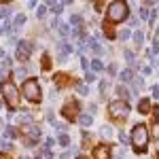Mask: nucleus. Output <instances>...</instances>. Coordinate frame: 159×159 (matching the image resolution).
<instances>
[{"label": "nucleus", "instance_id": "obj_30", "mask_svg": "<svg viewBox=\"0 0 159 159\" xmlns=\"http://www.w3.org/2000/svg\"><path fill=\"white\" fill-rule=\"evenodd\" d=\"M87 81H89V83H91V81H96V72H91V70H87Z\"/></svg>", "mask_w": 159, "mask_h": 159}, {"label": "nucleus", "instance_id": "obj_2", "mask_svg": "<svg viewBox=\"0 0 159 159\" xmlns=\"http://www.w3.org/2000/svg\"><path fill=\"white\" fill-rule=\"evenodd\" d=\"M129 15V9H127V4L121 2V0H115V2H110L108 4V19L110 21H121Z\"/></svg>", "mask_w": 159, "mask_h": 159}, {"label": "nucleus", "instance_id": "obj_35", "mask_svg": "<svg viewBox=\"0 0 159 159\" xmlns=\"http://www.w3.org/2000/svg\"><path fill=\"white\" fill-rule=\"evenodd\" d=\"M0 147H2V148H11V142H7V140H0Z\"/></svg>", "mask_w": 159, "mask_h": 159}, {"label": "nucleus", "instance_id": "obj_27", "mask_svg": "<svg viewBox=\"0 0 159 159\" xmlns=\"http://www.w3.org/2000/svg\"><path fill=\"white\" fill-rule=\"evenodd\" d=\"M76 91H79V93H83V96H87V93H89V89H87L85 85H76Z\"/></svg>", "mask_w": 159, "mask_h": 159}, {"label": "nucleus", "instance_id": "obj_11", "mask_svg": "<svg viewBox=\"0 0 159 159\" xmlns=\"http://www.w3.org/2000/svg\"><path fill=\"white\" fill-rule=\"evenodd\" d=\"M87 45L91 47V51H93L96 55H102V47H100V45L96 43V40H91V38H89V40H87Z\"/></svg>", "mask_w": 159, "mask_h": 159}, {"label": "nucleus", "instance_id": "obj_8", "mask_svg": "<svg viewBox=\"0 0 159 159\" xmlns=\"http://www.w3.org/2000/svg\"><path fill=\"white\" fill-rule=\"evenodd\" d=\"M91 121H93V119H91V115H87V112L79 115V123H81L83 127H89V125H91Z\"/></svg>", "mask_w": 159, "mask_h": 159}, {"label": "nucleus", "instance_id": "obj_22", "mask_svg": "<svg viewBox=\"0 0 159 159\" xmlns=\"http://www.w3.org/2000/svg\"><path fill=\"white\" fill-rule=\"evenodd\" d=\"M45 15H47V7H45V4H40V7H38V11H36V17H38V19H43Z\"/></svg>", "mask_w": 159, "mask_h": 159}, {"label": "nucleus", "instance_id": "obj_6", "mask_svg": "<svg viewBox=\"0 0 159 159\" xmlns=\"http://www.w3.org/2000/svg\"><path fill=\"white\" fill-rule=\"evenodd\" d=\"M30 51H32V47H30V43H25V40H21L19 45H17V60H28L30 57Z\"/></svg>", "mask_w": 159, "mask_h": 159}, {"label": "nucleus", "instance_id": "obj_24", "mask_svg": "<svg viewBox=\"0 0 159 159\" xmlns=\"http://www.w3.org/2000/svg\"><path fill=\"white\" fill-rule=\"evenodd\" d=\"M119 140H121L123 144H127V142L132 140V136H127V134H125V132H121V134H119Z\"/></svg>", "mask_w": 159, "mask_h": 159}, {"label": "nucleus", "instance_id": "obj_13", "mask_svg": "<svg viewBox=\"0 0 159 159\" xmlns=\"http://www.w3.org/2000/svg\"><path fill=\"white\" fill-rule=\"evenodd\" d=\"M132 76H134V74H132V70H123V72L119 74V79H121L123 83H129V81H132Z\"/></svg>", "mask_w": 159, "mask_h": 159}, {"label": "nucleus", "instance_id": "obj_9", "mask_svg": "<svg viewBox=\"0 0 159 159\" xmlns=\"http://www.w3.org/2000/svg\"><path fill=\"white\" fill-rule=\"evenodd\" d=\"M11 32H15V28H13L9 21H4V24L0 25V36H4V34H11Z\"/></svg>", "mask_w": 159, "mask_h": 159}, {"label": "nucleus", "instance_id": "obj_28", "mask_svg": "<svg viewBox=\"0 0 159 159\" xmlns=\"http://www.w3.org/2000/svg\"><path fill=\"white\" fill-rule=\"evenodd\" d=\"M140 17H142V19H151V13H148L147 9H140Z\"/></svg>", "mask_w": 159, "mask_h": 159}, {"label": "nucleus", "instance_id": "obj_39", "mask_svg": "<svg viewBox=\"0 0 159 159\" xmlns=\"http://www.w3.org/2000/svg\"><path fill=\"white\" fill-rule=\"evenodd\" d=\"M0 106H2V102H0Z\"/></svg>", "mask_w": 159, "mask_h": 159}, {"label": "nucleus", "instance_id": "obj_7", "mask_svg": "<svg viewBox=\"0 0 159 159\" xmlns=\"http://www.w3.org/2000/svg\"><path fill=\"white\" fill-rule=\"evenodd\" d=\"M93 157H96V159H108V157H110V148L98 147L96 151H93Z\"/></svg>", "mask_w": 159, "mask_h": 159}, {"label": "nucleus", "instance_id": "obj_5", "mask_svg": "<svg viewBox=\"0 0 159 159\" xmlns=\"http://www.w3.org/2000/svg\"><path fill=\"white\" fill-rule=\"evenodd\" d=\"M110 115H115V117H127L129 115V104L125 102V100H115V102H110Z\"/></svg>", "mask_w": 159, "mask_h": 159}, {"label": "nucleus", "instance_id": "obj_37", "mask_svg": "<svg viewBox=\"0 0 159 159\" xmlns=\"http://www.w3.org/2000/svg\"><path fill=\"white\" fill-rule=\"evenodd\" d=\"M60 159H70V155H68V153H66V155H61Z\"/></svg>", "mask_w": 159, "mask_h": 159}, {"label": "nucleus", "instance_id": "obj_34", "mask_svg": "<svg viewBox=\"0 0 159 159\" xmlns=\"http://www.w3.org/2000/svg\"><path fill=\"white\" fill-rule=\"evenodd\" d=\"M159 53V40H155V45H153V55H157Z\"/></svg>", "mask_w": 159, "mask_h": 159}, {"label": "nucleus", "instance_id": "obj_25", "mask_svg": "<svg viewBox=\"0 0 159 159\" xmlns=\"http://www.w3.org/2000/svg\"><path fill=\"white\" fill-rule=\"evenodd\" d=\"M138 108H140V112H148V100H142Z\"/></svg>", "mask_w": 159, "mask_h": 159}, {"label": "nucleus", "instance_id": "obj_21", "mask_svg": "<svg viewBox=\"0 0 159 159\" xmlns=\"http://www.w3.org/2000/svg\"><path fill=\"white\" fill-rule=\"evenodd\" d=\"M15 136H17V129L15 127H7L4 129V138H15Z\"/></svg>", "mask_w": 159, "mask_h": 159}, {"label": "nucleus", "instance_id": "obj_12", "mask_svg": "<svg viewBox=\"0 0 159 159\" xmlns=\"http://www.w3.org/2000/svg\"><path fill=\"white\" fill-rule=\"evenodd\" d=\"M49 7H51V11L55 13V15H60L61 9H64V2H49Z\"/></svg>", "mask_w": 159, "mask_h": 159}, {"label": "nucleus", "instance_id": "obj_38", "mask_svg": "<svg viewBox=\"0 0 159 159\" xmlns=\"http://www.w3.org/2000/svg\"><path fill=\"white\" fill-rule=\"evenodd\" d=\"M24 159H30V157H24Z\"/></svg>", "mask_w": 159, "mask_h": 159}, {"label": "nucleus", "instance_id": "obj_17", "mask_svg": "<svg viewBox=\"0 0 159 159\" xmlns=\"http://www.w3.org/2000/svg\"><path fill=\"white\" fill-rule=\"evenodd\" d=\"M129 36H132V30H129V28H123L121 32H119V38H121V40H127Z\"/></svg>", "mask_w": 159, "mask_h": 159}, {"label": "nucleus", "instance_id": "obj_18", "mask_svg": "<svg viewBox=\"0 0 159 159\" xmlns=\"http://www.w3.org/2000/svg\"><path fill=\"white\" fill-rule=\"evenodd\" d=\"M70 32H72V30H70V25H66V24H61V25H60V34H61V36H64V38L68 36Z\"/></svg>", "mask_w": 159, "mask_h": 159}, {"label": "nucleus", "instance_id": "obj_20", "mask_svg": "<svg viewBox=\"0 0 159 159\" xmlns=\"http://www.w3.org/2000/svg\"><path fill=\"white\" fill-rule=\"evenodd\" d=\"M117 93H119L121 98H125V100L129 98V91H127V89H125V87H123V85H119V87H117Z\"/></svg>", "mask_w": 159, "mask_h": 159}, {"label": "nucleus", "instance_id": "obj_32", "mask_svg": "<svg viewBox=\"0 0 159 159\" xmlns=\"http://www.w3.org/2000/svg\"><path fill=\"white\" fill-rule=\"evenodd\" d=\"M151 93H153V98H159V85H155L151 89Z\"/></svg>", "mask_w": 159, "mask_h": 159}, {"label": "nucleus", "instance_id": "obj_36", "mask_svg": "<svg viewBox=\"0 0 159 159\" xmlns=\"http://www.w3.org/2000/svg\"><path fill=\"white\" fill-rule=\"evenodd\" d=\"M81 64H83V68H85V70H89V61H87L85 57H83V60H81Z\"/></svg>", "mask_w": 159, "mask_h": 159}, {"label": "nucleus", "instance_id": "obj_16", "mask_svg": "<svg viewBox=\"0 0 159 159\" xmlns=\"http://www.w3.org/2000/svg\"><path fill=\"white\" fill-rule=\"evenodd\" d=\"M134 40H136V45H142V43H144V34H142L140 30H136L134 32Z\"/></svg>", "mask_w": 159, "mask_h": 159}, {"label": "nucleus", "instance_id": "obj_31", "mask_svg": "<svg viewBox=\"0 0 159 159\" xmlns=\"http://www.w3.org/2000/svg\"><path fill=\"white\" fill-rule=\"evenodd\" d=\"M25 74H28V70H25V68L17 70V79H25Z\"/></svg>", "mask_w": 159, "mask_h": 159}, {"label": "nucleus", "instance_id": "obj_14", "mask_svg": "<svg viewBox=\"0 0 159 159\" xmlns=\"http://www.w3.org/2000/svg\"><path fill=\"white\" fill-rule=\"evenodd\" d=\"M25 129H28V134H30V136H34V138H38V136H40L38 127H36V125H32V123H30V125H28Z\"/></svg>", "mask_w": 159, "mask_h": 159}, {"label": "nucleus", "instance_id": "obj_29", "mask_svg": "<svg viewBox=\"0 0 159 159\" xmlns=\"http://www.w3.org/2000/svg\"><path fill=\"white\" fill-rule=\"evenodd\" d=\"M70 24H72V25H79V24H81V17H79V15H72V17H70Z\"/></svg>", "mask_w": 159, "mask_h": 159}, {"label": "nucleus", "instance_id": "obj_33", "mask_svg": "<svg viewBox=\"0 0 159 159\" xmlns=\"http://www.w3.org/2000/svg\"><path fill=\"white\" fill-rule=\"evenodd\" d=\"M125 60H127V61H134V53H132V51H125Z\"/></svg>", "mask_w": 159, "mask_h": 159}, {"label": "nucleus", "instance_id": "obj_1", "mask_svg": "<svg viewBox=\"0 0 159 159\" xmlns=\"http://www.w3.org/2000/svg\"><path fill=\"white\" fill-rule=\"evenodd\" d=\"M132 144H134V148L138 151V153H142L144 148H147L148 144V129L144 127V125H136L134 132H132Z\"/></svg>", "mask_w": 159, "mask_h": 159}, {"label": "nucleus", "instance_id": "obj_15", "mask_svg": "<svg viewBox=\"0 0 159 159\" xmlns=\"http://www.w3.org/2000/svg\"><path fill=\"white\" fill-rule=\"evenodd\" d=\"M100 134L104 136V138H112V127H110V125H104V127L100 129Z\"/></svg>", "mask_w": 159, "mask_h": 159}, {"label": "nucleus", "instance_id": "obj_4", "mask_svg": "<svg viewBox=\"0 0 159 159\" xmlns=\"http://www.w3.org/2000/svg\"><path fill=\"white\" fill-rule=\"evenodd\" d=\"M24 98H28L30 102L40 100V85H38L34 79H28L24 83Z\"/></svg>", "mask_w": 159, "mask_h": 159}, {"label": "nucleus", "instance_id": "obj_23", "mask_svg": "<svg viewBox=\"0 0 159 159\" xmlns=\"http://www.w3.org/2000/svg\"><path fill=\"white\" fill-rule=\"evenodd\" d=\"M91 66H93V70H102V68H104V64H102L98 57H96V60H91Z\"/></svg>", "mask_w": 159, "mask_h": 159}, {"label": "nucleus", "instance_id": "obj_26", "mask_svg": "<svg viewBox=\"0 0 159 159\" xmlns=\"http://www.w3.org/2000/svg\"><path fill=\"white\" fill-rule=\"evenodd\" d=\"M9 15H11V11H9V9H4V7H0V19H4V17L9 19Z\"/></svg>", "mask_w": 159, "mask_h": 159}, {"label": "nucleus", "instance_id": "obj_10", "mask_svg": "<svg viewBox=\"0 0 159 159\" xmlns=\"http://www.w3.org/2000/svg\"><path fill=\"white\" fill-rule=\"evenodd\" d=\"M24 24H25V15H24V13H19V15L15 17V24H13V28H15V30H19Z\"/></svg>", "mask_w": 159, "mask_h": 159}, {"label": "nucleus", "instance_id": "obj_3", "mask_svg": "<svg viewBox=\"0 0 159 159\" xmlns=\"http://www.w3.org/2000/svg\"><path fill=\"white\" fill-rule=\"evenodd\" d=\"M2 96H4V100H7V104L11 106V108H15L17 104H19V91H17V87L13 85V83H2Z\"/></svg>", "mask_w": 159, "mask_h": 159}, {"label": "nucleus", "instance_id": "obj_19", "mask_svg": "<svg viewBox=\"0 0 159 159\" xmlns=\"http://www.w3.org/2000/svg\"><path fill=\"white\" fill-rule=\"evenodd\" d=\"M57 142H60V147H68V144H70V138L66 134H61L60 138H57Z\"/></svg>", "mask_w": 159, "mask_h": 159}]
</instances>
